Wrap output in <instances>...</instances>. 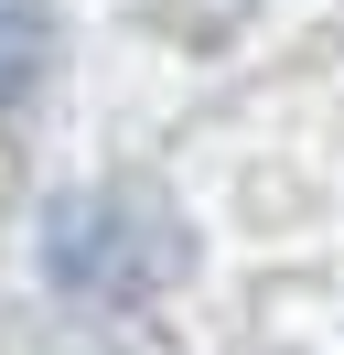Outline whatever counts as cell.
Returning <instances> with one entry per match:
<instances>
[{"mask_svg": "<svg viewBox=\"0 0 344 355\" xmlns=\"http://www.w3.org/2000/svg\"><path fill=\"white\" fill-rule=\"evenodd\" d=\"M43 65V11L33 0H0V97H22Z\"/></svg>", "mask_w": 344, "mask_h": 355, "instance_id": "obj_1", "label": "cell"}]
</instances>
